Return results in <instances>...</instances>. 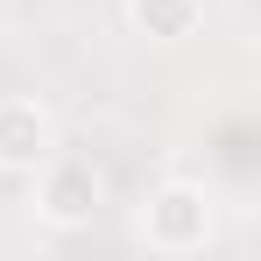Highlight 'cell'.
Wrapping results in <instances>:
<instances>
[{"instance_id": "6da1fadb", "label": "cell", "mask_w": 261, "mask_h": 261, "mask_svg": "<svg viewBox=\"0 0 261 261\" xmlns=\"http://www.w3.org/2000/svg\"><path fill=\"white\" fill-rule=\"evenodd\" d=\"M219 233V205L205 184H155L148 191V205H141V240H148V254H205Z\"/></svg>"}, {"instance_id": "7a4b0ae2", "label": "cell", "mask_w": 261, "mask_h": 261, "mask_svg": "<svg viewBox=\"0 0 261 261\" xmlns=\"http://www.w3.org/2000/svg\"><path fill=\"white\" fill-rule=\"evenodd\" d=\"M99 198H106V184L92 170L85 155H43L36 163V219L57 226V233H85L92 219H99Z\"/></svg>"}, {"instance_id": "3957f363", "label": "cell", "mask_w": 261, "mask_h": 261, "mask_svg": "<svg viewBox=\"0 0 261 261\" xmlns=\"http://www.w3.org/2000/svg\"><path fill=\"white\" fill-rule=\"evenodd\" d=\"M49 155V113L36 99L7 92L0 99V170H36Z\"/></svg>"}, {"instance_id": "277c9868", "label": "cell", "mask_w": 261, "mask_h": 261, "mask_svg": "<svg viewBox=\"0 0 261 261\" xmlns=\"http://www.w3.org/2000/svg\"><path fill=\"white\" fill-rule=\"evenodd\" d=\"M127 21L148 43H184V36H198L205 0H127Z\"/></svg>"}]
</instances>
